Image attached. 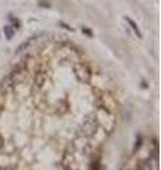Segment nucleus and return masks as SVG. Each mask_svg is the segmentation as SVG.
<instances>
[{"mask_svg": "<svg viewBox=\"0 0 161 170\" xmlns=\"http://www.w3.org/2000/svg\"><path fill=\"white\" fill-rule=\"evenodd\" d=\"M126 21H127L129 24L132 26V29H133V31H134V33H136L137 36H139V37H141V33H140V30L137 29V24H136V23H134V21H133L132 19H129V17H126Z\"/></svg>", "mask_w": 161, "mask_h": 170, "instance_id": "f257e3e1", "label": "nucleus"}, {"mask_svg": "<svg viewBox=\"0 0 161 170\" xmlns=\"http://www.w3.org/2000/svg\"><path fill=\"white\" fill-rule=\"evenodd\" d=\"M3 31H4V34H6V38H7V40H10V38L14 36V29H12L10 26H6L3 29Z\"/></svg>", "mask_w": 161, "mask_h": 170, "instance_id": "f03ea898", "label": "nucleus"}]
</instances>
